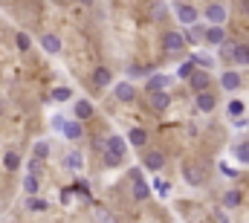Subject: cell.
I'll list each match as a JSON object with an SVG mask.
<instances>
[{"instance_id": "cell-1", "label": "cell", "mask_w": 249, "mask_h": 223, "mask_svg": "<svg viewBox=\"0 0 249 223\" xmlns=\"http://www.w3.org/2000/svg\"><path fill=\"white\" fill-rule=\"evenodd\" d=\"M194 102H197V111H203V113H212L217 108V96H214L212 90H200Z\"/></svg>"}, {"instance_id": "cell-2", "label": "cell", "mask_w": 249, "mask_h": 223, "mask_svg": "<svg viewBox=\"0 0 249 223\" xmlns=\"http://www.w3.org/2000/svg\"><path fill=\"white\" fill-rule=\"evenodd\" d=\"M148 102H151V108L154 111H168L171 108V93H165V90H154L151 96H148Z\"/></svg>"}, {"instance_id": "cell-3", "label": "cell", "mask_w": 249, "mask_h": 223, "mask_svg": "<svg viewBox=\"0 0 249 223\" xmlns=\"http://www.w3.org/2000/svg\"><path fill=\"white\" fill-rule=\"evenodd\" d=\"M203 38H206V44H212V47H220V44L226 41V32H223V26H214V23H209V26H206V32H203Z\"/></svg>"}, {"instance_id": "cell-4", "label": "cell", "mask_w": 249, "mask_h": 223, "mask_svg": "<svg viewBox=\"0 0 249 223\" xmlns=\"http://www.w3.org/2000/svg\"><path fill=\"white\" fill-rule=\"evenodd\" d=\"M183 47H186V38H183L180 32H168V35H165V53H168V56L183 53Z\"/></svg>"}, {"instance_id": "cell-5", "label": "cell", "mask_w": 249, "mask_h": 223, "mask_svg": "<svg viewBox=\"0 0 249 223\" xmlns=\"http://www.w3.org/2000/svg\"><path fill=\"white\" fill-rule=\"evenodd\" d=\"M188 81H191V90H194V93H200V90H209L212 75H209V73H203V70H194V73L188 75Z\"/></svg>"}, {"instance_id": "cell-6", "label": "cell", "mask_w": 249, "mask_h": 223, "mask_svg": "<svg viewBox=\"0 0 249 223\" xmlns=\"http://www.w3.org/2000/svg\"><path fill=\"white\" fill-rule=\"evenodd\" d=\"M206 18H209V23H214V26H223V20H226V6H220V3H212V6L206 9Z\"/></svg>"}, {"instance_id": "cell-7", "label": "cell", "mask_w": 249, "mask_h": 223, "mask_svg": "<svg viewBox=\"0 0 249 223\" xmlns=\"http://www.w3.org/2000/svg\"><path fill=\"white\" fill-rule=\"evenodd\" d=\"M142 166L148 168V171H162V166H165V154H162V151H148Z\"/></svg>"}, {"instance_id": "cell-8", "label": "cell", "mask_w": 249, "mask_h": 223, "mask_svg": "<svg viewBox=\"0 0 249 223\" xmlns=\"http://www.w3.org/2000/svg\"><path fill=\"white\" fill-rule=\"evenodd\" d=\"M177 18H180V23L191 26V23H197V9L188 3H177Z\"/></svg>"}, {"instance_id": "cell-9", "label": "cell", "mask_w": 249, "mask_h": 223, "mask_svg": "<svg viewBox=\"0 0 249 223\" xmlns=\"http://www.w3.org/2000/svg\"><path fill=\"white\" fill-rule=\"evenodd\" d=\"M102 151H110V154H116V157H122V160H124V154H127L122 136H110V139H105V148H102Z\"/></svg>"}, {"instance_id": "cell-10", "label": "cell", "mask_w": 249, "mask_h": 223, "mask_svg": "<svg viewBox=\"0 0 249 223\" xmlns=\"http://www.w3.org/2000/svg\"><path fill=\"white\" fill-rule=\"evenodd\" d=\"M64 136H67V139H70V142H78V139H81V133H84V130H81V122H75V119H70V122H64Z\"/></svg>"}, {"instance_id": "cell-11", "label": "cell", "mask_w": 249, "mask_h": 223, "mask_svg": "<svg viewBox=\"0 0 249 223\" xmlns=\"http://www.w3.org/2000/svg\"><path fill=\"white\" fill-rule=\"evenodd\" d=\"M220 87H223V90H238V87H241V73H235V70L223 73V75H220Z\"/></svg>"}, {"instance_id": "cell-12", "label": "cell", "mask_w": 249, "mask_h": 223, "mask_svg": "<svg viewBox=\"0 0 249 223\" xmlns=\"http://www.w3.org/2000/svg\"><path fill=\"white\" fill-rule=\"evenodd\" d=\"M171 84V78L168 75H162V73H157V75H151L148 78V93H154V90H165Z\"/></svg>"}, {"instance_id": "cell-13", "label": "cell", "mask_w": 249, "mask_h": 223, "mask_svg": "<svg viewBox=\"0 0 249 223\" xmlns=\"http://www.w3.org/2000/svg\"><path fill=\"white\" fill-rule=\"evenodd\" d=\"M41 47H44V50H47L50 56H55V53H61V41H58L55 35H50V32H47V35L41 38Z\"/></svg>"}, {"instance_id": "cell-14", "label": "cell", "mask_w": 249, "mask_h": 223, "mask_svg": "<svg viewBox=\"0 0 249 223\" xmlns=\"http://www.w3.org/2000/svg\"><path fill=\"white\" fill-rule=\"evenodd\" d=\"M148 194H151V186H148L142 177H139V180H133V200H145Z\"/></svg>"}, {"instance_id": "cell-15", "label": "cell", "mask_w": 249, "mask_h": 223, "mask_svg": "<svg viewBox=\"0 0 249 223\" xmlns=\"http://www.w3.org/2000/svg\"><path fill=\"white\" fill-rule=\"evenodd\" d=\"M81 166H84V157H81V151H70V154L64 157V168H72V171H78Z\"/></svg>"}, {"instance_id": "cell-16", "label": "cell", "mask_w": 249, "mask_h": 223, "mask_svg": "<svg viewBox=\"0 0 249 223\" xmlns=\"http://www.w3.org/2000/svg\"><path fill=\"white\" fill-rule=\"evenodd\" d=\"M116 99H119V102H124V105H127V102H133V99H136V93H133V87H130V84H116Z\"/></svg>"}, {"instance_id": "cell-17", "label": "cell", "mask_w": 249, "mask_h": 223, "mask_svg": "<svg viewBox=\"0 0 249 223\" xmlns=\"http://www.w3.org/2000/svg\"><path fill=\"white\" fill-rule=\"evenodd\" d=\"M232 58H235L241 67H249V44H238V47L232 50Z\"/></svg>"}, {"instance_id": "cell-18", "label": "cell", "mask_w": 249, "mask_h": 223, "mask_svg": "<svg viewBox=\"0 0 249 223\" xmlns=\"http://www.w3.org/2000/svg\"><path fill=\"white\" fill-rule=\"evenodd\" d=\"M127 142H130V145H136V148H142V145L148 142V133H145L142 128H133V130L127 133Z\"/></svg>"}, {"instance_id": "cell-19", "label": "cell", "mask_w": 249, "mask_h": 223, "mask_svg": "<svg viewBox=\"0 0 249 223\" xmlns=\"http://www.w3.org/2000/svg\"><path fill=\"white\" fill-rule=\"evenodd\" d=\"M93 116V105L87 99H78L75 102V119H90Z\"/></svg>"}, {"instance_id": "cell-20", "label": "cell", "mask_w": 249, "mask_h": 223, "mask_svg": "<svg viewBox=\"0 0 249 223\" xmlns=\"http://www.w3.org/2000/svg\"><path fill=\"white\" fill-rule=\"evenodd\" d=\"M93 84H96V87H107V84H110V70L99 67V70L93 73Z\"/></svg>"}, {"instance_id": "cell-21", "label": "cell", "mask_w": 249, "mask_h": 223, "mask_svg": "<svg viewBox=\"0 0 249 223\" xmlns=\"http://www.w3.org/2000/svg\"><path fill=\"white\" fill-rule=\"evenodd\" d=\"M223 206H226V209L241 206V191H235V188H232V191H226V194H223Z\"/></svg>"}, {"instance_id": "cell-22", "label": "cell", "mask_w": 249, "mask_h": 223, "mask_svg": "<svg viewBox=\"0 0 249 223\" xmlns=\"http://www.w3.org/2000/svg\"><path fill=\"white\" fill-rule=\"evenodd\" d=\"M186 180L191 183V186H200V183L206 180V174H203L200 168H186Z\"/></svg>"}, {"instance_id": "cell-23", "label": "cell", "mask_w": 249, "mask_h": 223, "mask_svg": "<svg viewBox=\"0 0 249 223\" xmlns=\"http://www.w3.org/2000/svg\"><path fill=\"white\" fill-rule=\"evenodd\" d=\"M3 166H6V171H15V168H20V157H18V151H9V154L3 157Z\"/></svg>"}, {"instance_id": "cell-24", "label": "cell", "mask_w": 249, "mask_h": 223, "mask_svg": "<svg viewBox=\"0 0 249 223\" xmlns=\"http://www.w3.org/2000/svg\"><path fill=\"white\" fill-rule=\"evenodd\" d=\"M102 163H105L107 168H119L124 160L122 157H116V154H110V151H102Z\"/></svg>"}, {"instance_id": "cell-25", "label": "cell", "mask_w": 249, "mask_h": 223, "mask_svg": "<svg viewBox=\"0 0 249 223\" xmlns=\"http://www.w3.org/2000/svg\"><path fill=\"white\" fill-rule=\"evenodd\" d=\"M203 32H206V26H197V23H191V29H188V41L191 44H197V41H203Z\"/></svg>"}, {"instance_id": "cell-26", "label": "cell", "mask_w": 249, "mask_h": 223, "mask_svg": "<svg viewBox=\"0 0 249 223\" xmlns=\"http://www.w3.org/2000/svg\"><path fill=\"white\" fill-rule=\"evenodd\" d=\"M229 116H235V119H238V116H244V102L232 99V102H229Z\"/></svg>"}, {"instance_id": "cell-27", "label": "cell", "mask_w": 249, "mask_h": 223, "mask_svg": "<svg viewBox=\"0 0 249 223\" xmlns=\"http://www.w3.org/2000/svg\"><path fill=\"white\" fill-rule=\"evenodd\" d=\"M23 188H26L29 194H38V180H35V174H29V177L23 180Z\"/></svg>"}, {"instance_id": "cell-28", "label": "cell", "mask_w": 249, "mask_h": 223, "mask_svg": "<svg viewBox=\"0 0 249 223\" xmlns=\"http://www.w3.org/2000/svg\"><path fill=\"white\" fill-rule=\"evenodd\" d=\"M235 154H238L241 163H249V142H241V145L235 148Z\"/></svg>"}, {"instance_id": "cell-29", "label": "cell", "mask_w": 249, "mask_h": 223, "mask_svg": "<svg viewBox=\"0 0 249 223\" xmlns=\"http://www.w3.org/2000/svg\"><path fill=\"white\" fill-rule=\"evenodd\" d=\"M70 96H72V93H70L67 87H55V90H53V99H55V102H67Z\"/></svg>"}, {"instance_id": "cell-30", "label": "cell", "mask_w": 249, "mask_h": 223, "mask_svg": "<svg viewBox=\"0 0 249 223\" xmlns=\"http://www.w3.org/2000/svg\"><path fill=\"white\" fill-rule=\"evenodd\" d=\"M50 154V145L47 142H35V160H44Z\"/></svg>"}, {"instance_id": "cell-31", "label": "cell", "mask_w": 249, "mask_h": 223, "mask_svg": "<svg viewBox=\"0 0 249 223\" xmlns=\"http://www.w3.org/2000/svg\"><path fill=\"white\" fill-rule=\"evenodd\" d=\"M154 188H157V194H160V197H168V188H171V183H165V180H157V183H154Z\"/></svg>"}, {"instance_id": "cell-32", "label": "cell", "mask_w": 249, "mask_h": 223, "mask_svg": "<svg viewBox=\"0 0 249 223\" xmlns=\"http://www.w3.org/2000/svg\"><path fill=\"white\" fill-rule=\"evenodd\" d=\"M26 206H29V209H35V212H44V209H47V203H44V200H35L32 194H29V203H26Z\"/></svg>"}, {"instance_id": "cell-33", "label": "cell", "mask_w": 249, "mask_h": 223, "mask_svg": "<svg viewBox=\"0 0 249 223\" xmlns=\"http://www.w3.org/2000/svg\"><path fill=\"white\" fill-rule=\"evenodd\" d=\"M191 73H194V61H186V64L180 67V73H177V75H180V78H188Z\"/></svg>"}, {"instance_id": "cell-34", "label": "cell", "mask_w": 249, "mask_h": 223, "mask_svg": "<svg viewBox=\"0 0 249 223\" xmlns=\"http://www.w3.org/2000/svg\"><path fill=\"white\" fill-rule=\"evenodd\" d=\"M15 41H18V50H23V53L29 50V35H23V32H20V35H18Z\"/></svg>"}, {"instance_id": "cell-35", "label": "cell", "mask_w": 249, "mask_h": 223, "mask_svg": "<svg viewBox=\"0 0 249 223\" xmlns=\"http://www.w3.org/2000/svg\"><path fill=\"white\" fill-rule=\"evenodd\" d=\"M191 61H194V67H197V64H200V67H212V58L209 56H194Z\"/></svg>"}, {"instance_id": "cell-36", "label": "cell", "mask_w": 249, "mask_h": 223, "mask_svg": "<svg viewBox=\"0 0 249 223\" xmlns=\"http://www.w3.org/2000/svg\"><path fill=\"white\" fill-rule=\"evenodd\" d=\"M127 75H130V78H139V75H145V70H142L139 64H133V67L127 70Z\"/></svg>"}, {"instance_id": "cell-37", "label": "cell", "mask_w": 249, "mask_h": 223, "mask_svg": "<svg viewBox=\"0 0 249 223\" xmlns=\"http://www.w3.org/2000/svg\"><path fill=\"white\" fill-rule=\"evenodd\" d=\"M72 188H75V194H84V197H87V183H75Z\"/></svg>"}, {"instance_id": "cell-38", "label": "cell", "mask_w": 249, "mask_h": 223, "mask_svg": "<svg viewBox=\"0 0 249 223\" xmlns=\"http://www.w3.org/2000/svg\"><path fill=\"white\" fill-rule=\"evenodd\" d=\"M64 122H67L64 116H55V119H53V128H55V130H61V128H64Z\"/></svg>"}, {"instance_id": "cell-39", "label": "cell", "mask_w": 249, "mask_h": 223, "mask_svg": "<svg viewBox=\"0 0 249 223\" xmlns=\"http://www.w3.org/2000/svg\"><path fill=\"white\" fill-rule=\"evenodd\" d=\"M41 163H44V160H35V157H32V163H29V174H35V171L41 168Z\"/></svg>"}, {"instance_id": "cell-40", "label": "cell", "mask_w": 249, "mask_h": 223, "mask_svg": "<svg viewBox=\"0 0 249 223\" xmlns=\"http://www.w3.org/2000/svg\"><path fill=\"white\" fill-rule=\"evenodd\" d=\"M217 221H220V223H229V221H226V215H223V212H217Z\"/></svg>"}, {"instance_id": "cell-41", "label": "cell", "mask_w": 249, "mask_h": 223, "mask_svg": "<svg viewBox=\"0 0 249 223\" xmlns=\"http://www.w3.org/2000/svg\"><path fill=\"white\" fill-rule=\"evenodd\" d=\"M84 3H93V0H84Z\"/></svg>"}]
</instances>
